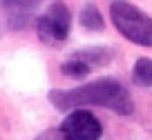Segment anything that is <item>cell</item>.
<instances>
[{
    "mask_svg": "<svg viewBox=\"0 0 152 140\" xmlns=\"http://www.w3.org/2000/svg\"><path fill=\"white\" fill-rule=\"evenodd\" d=\"M49 100L56 109H63V111L78 107H105L121 116H130L134 111V102L128 89L112 78H101L78 89H69V91L54 89L49 91Z\"/></svg>",
    "mask_w": 152,
    "mask_h": 140,
    "instance_id": "6da1fadb",
    "label": "cell"
},
{
    "mask_svg": "<svg viewBox=\"0 0 152 140\" xmlns=\"http://www.w3.org/2000/svg\"><path fill=\"white\" fill-rule=\"evenodd\" d=\"M110 18L130 42L141 47H152V16L143 14L125 0H116L110 7Z\"/></svg>",
    "mask_w": 152,
    "mask_h": 140,
    "instance_id": "7a4b0ae2",
    "label": "cell"
},
{
    "mask_svg": "<svg viewBox=\"0 0 152 140\" xmlns=\"http://www.w3.org/2000/svg\"><path fill=\"white\" fill-rule=\"evenodd\" d=\"M101 134L103 127L99 118L83 107L69 111L61 125V140H101Z\"/></svg>",
    "mask_w": 152,
    "mask_h": 140,
    "instance_id": "3957f363",
    "label": "cell"
},
{
    "mask_svg": "<svg viewBox=\"0 0 152 140\" xmlns=\"http://www.w3.org/2000/svg\"><path fill=\"white\" fill-rule=\"evenodd\" d=\"M69 29H72V16H69V9L61 0H56L45 11V16H40L36 25L38 38L43 42H63L69 33Z\"/></svg>",
    "mask_w": 152,
    "mask_h": 140,
    "instance_id": "277c9868",
    "label": "cell"
},
{
    "mask_svg": "<svg viewBox=\"0 0 152 140\" xmlns=\"http://www.w3.org/2000/svg\"><path fill=\"white\" fill-rule=\"evenodd\" d=\"M38 5H40V0H2V7L9 11L11 20H14V18L25 20Z\"/></svg>",
    "mask_w": 152,
    "mask_h": 140,
    "instance_id": "5b68a950",
    "label": "cell"
},
{
    "mask_svg": "<svg viewBox=\"0 0 152 140\" xmlns=\"http://www.w3.org/2000/svg\"><path fill=\"white\" fill-rule=\"evenodd\" d=\"M132 80L139 87H150L152 84V60L150 58H139L132 67Z\"/></svg>",
    "mask_w": 152,
    "mask_h": 140,
    "instance_id": "8992f818",
    "label": "cell"
},
{
    "mask_svg": "<svg viewBox=\"0 0 152 140\" xmlns=\"http://www.w3.org/2000/svg\"><path fill=\"white\" fill-rule=\"evenodd\" d=\"M78 20H81V25L85 29H90V31H101V29L105 27L103 16H101V11L96 9L94 5H85V7H83Z\"/></svg>",
    "mask_w": 152,
    "mask_h": 140,
    "instance_id": "52a82bcc",
    "label": "cell"
},
{
    "mask_svg": "<svg viewBox=\"0 0 152 140\" xmlns=\"http://www.w3.org/2000/svg\"><path fill=\"white\" fill-rule=\"evenodd\" d=\"M74 56L81 58V60H85L90 67L92 65H107V62L112 60L110 49H103V47H87V49H83V51H76Z\"/></svg>",
    "mask_w": 152,
    "mask_h": 140,
    "instance_id": "ba28073f",
    "label": "cell"
},
{
    "mask_svg": "<svg viewBox=\"0 0 152 140\" xmlns=\"http://www.w3.org/2000/svg\"><path fill=\"white\" fill-rule=\"evenodd\" d=\"M61 71L65 76H69V78H85L87 74H90V65H87L85 60H81V58H72V60L63 62L61 65Z\"/></svg>",
    "mask_w": 152,
    "mask_h": 140,
    "instance_id": "9c48e42d",
    "label": "cell"
},
{
    "mask_svg": "<svg viewBox=\"0 0 152 140\" xmlns=\"http://www.w3.org/2000/svg\"><path fill=\"white\" fill-rule=\"evenodd\" d=\"M34 140H61V129H49V131H43V134L36 136Z\"/></svg>",
    "mask_w": 152,
    "mask_h": 140,
    "instance_id": "30bf717a",
    "label": "cell"
}]
</instances>
